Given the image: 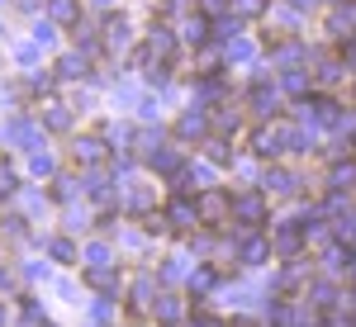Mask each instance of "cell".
I'll list each match as a JSON object with an SVG mask.
<instances>
[{"mask_svg": "<svg viewBox=\"0 0 356 327\" xmlns=\"http://www.w3.org/2000/svg\"><path fill=\"white\" fill-rule=\"evenodd\" d=\"M53 256L57 261H72V242H53Z\"/></svg>", "mask_w": 356, "mask_h": 327, "instance_id": "9a60e30c", "label": "cell"}, {"mask_svg": "<svg viewBox=\"0 0 356 327\" xmlns=\"http://www.w3.org/2000/svg\"><path fill=\"white\" fill-rule=\"evenodd\" d=\"M48 124H53V128H67V109H62V105H48Z\"/></svg>", "mask_w": 356, "mask_h": 327, "instance_id": "8fae6325", "label": "cell"}, {"mask_svg": "<svg viewBox=\"0 0 356 327\" xmlns=\"http://www.w3.org/2000/svg\"><path fill=\"white\" fill-rule=\"evenodd\" d=\"M223 10V0H204V15H219Z\"/></svg>", "mask_w": 356, "mask_h": 327, "instance_id": "2e32d148", "label": "cell"}, {"mask_svg": "<svg viewBox=\"0 0 356 327\" xmlns=\"http://www.w3.org/2000/svg\"><path fill=\"white\" fill-rule=\"evenodd\" d=\"M181 133H186V137L204 133V119H200V114H186V119H181Z\"/></svg>", "mask_w": 356, "mask_h": 327, "instance_id": "9c48e42d", "label": "cell"}, {"mask_svg": "<svg viewBox=\"0 0 356 327\" xmlns=\"http://www.w3.org/2000/svg\"><path fill=\"white\" fill-rule=\"evenodd\" d=\"M152 53H171V33H166V28H152Z\"/></svg>", "mask_w": 356, "mask_h": 327, "instance_id": "ba28073f", "label": "cell"}, {"mask_svg": "<svg viewBox=\"0 0 356 327\" xmlns=\"http://www.w3.org/2000/svg\"><path fill=\"white\" fill-rule=\"evenodd\" d=\"M162 318H166V323H176V318H181V303H176V299H162Z\"/></svg>", "mask_w": 356, "mask_h": 327, "instance_id": "7c38bea8", "label": "cell"}, {"mask_svg": "<svg viewBox=\"0 0 356 327\" xmlns=\"http://www.w3.org/2000/svg\"><path fill=\"white\" fill-rule=\"evenodd\" d=\"M171 223H176V228H191V223H195V209L186 204V199H176V204H171Z\"/></svg>", "mask_w": 356, "mask_h": 327, "instance_id": "7a4b0ae2", "label": "cell"}, {"mask_svg": "<svg viewBox=\"0 0 356 327\" xmlns=\"http://www.w3.org/2000/svg\"><path fill=\"white\" fill-rule=\"evenodd\" d=\"M266 190L285 194V190H295V181H290V176H285V171H271V176H266Z\"/></svg>", "mask_w": 356, "mask_h": 327, "instance_id": "5b68a950", "label": "cell"}, {"mask_svg": "<svg viewBox=\"0 0 356 327\" xmlns=\"http://www.w3.org/2000/svg\"><path fill=\"white\" fill-rule=\"evenodd\" d=\"M275 242H280V251H295V246H300V233H295V228H280Z\"/></svg>", "mask_w": 356, "mask_h": 327, "instance_id": "52a82bcc", "label": "cell"}, {"mask_svg": "<svg viewBox=\"0 0 356 327\" xmlns=\"http://www.w3.org/2000/svg\"><path fill=\"white\" fill-rule=\"evenodd\" d=\"M261 256H266V242H261V237H247L243 242V261H261Z\"/></svg>", "mask_w": 356, "mask_h": 327, "instance_id": "8992f818", "label": "cell"}, {"mask_svg": "<svg viewBox=\"0 0 356 327\" xmlns=\"http://www.w3.org/2000/svg\"><path fill=\"white\" fill-rule=\"evenodd\" d=\"M76 157H81V162H100V142H95V137H81V142H76Z\"/></svg>", "mask_w": 356, "mask_h": 327, "instance_id": "277c9868", "label": "cell"}, {"mask_svg": "<svg viewBox=\"0 0 356 327\" xmlns=\"http://www.w3.org/2000/svg\"><path fill=\"white\" fill-rule=\"evenodd\" d=\"M48 15L53 19H76V0H48Z\"/></svg>", "mask_w": 356, "mask_h": 327, "instance_id": "3957f363", "label": "cell"}, {"mask_svg": "<svg viewBox=\"0 0 356 327\" xmlns=\"http://www.w3.org/2000/svg\"><path fill=\"white\" fill-rule=\"evenodd\" d=\"M81 72H86L81 57H62V76H81Z\"/></svg>", "mask_w": 356, "mask_h": 327, "instance_id": "30bf717a", "label": "cell"}, {"mask_svg": "<svg viewBox=\"0 0 356 327\" xmlns=\"http://www.w3.org/2000/svg\"><path fill=\"white\" fill-rule=\"evenodd\" d=\"M233 214L247 218V223H261V199H257V194H243V199L233 204Z\"/></svg>", "mask_w": 356, "mask_h": 327, "instance_id": "6da1fadb", "label": "cell"}, {"mask_svg": "<svg viewBox=\"0 0 356 327\" xmlns=\"http://www.w3.org/2000/svg\"><path fill=\"white\" fill-rule=\"evenodd\" d=\"M33 171H38V176H48V171H53V157H48V152H38V157H33Z\"/></svg>", "mask_w": 356, "mask_h": 327, "instance_id": "4fadbf2b", "label": "cell"}, {"mask_svg": "<svg viewBox=\"0 0 356 327\" xmlns=\"http://www.w3.org/2000/svg\"><path fill=\"white\" fill-rule=\"evenodd\" d=\"M0 194H15V171H0Z\"/></svg>", "mask_w": 356, "mask_h": 327, "instance_id": "5bb4252c", "label": "cell"}]
</instances>
